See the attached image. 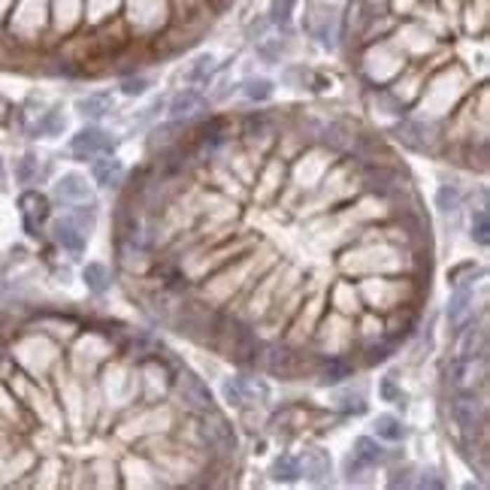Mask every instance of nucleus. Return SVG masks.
Segmentation results:
<instances>
[{"instance_id": "obj_1", "label": "nucleus", "mask_w": 490, "mask_h": 490, "mask_svg": "<svg viewBox=\"0 0 490 490\" xmlns=\"http://www.w3.org/2000/svg\"><path fill=\"white\" fill-rule=\"evenodd\" d=\"M487 376V363L484 358H460L454 367H451V384H454L457 390H475L478 384L484 381Z\"/></svg>"}, {"instance_id": "obj_2", "label": "nucleus", "mask_w": 490, "mask_h": 490, "mask_svg": "<svg viewBox=\"0 0 490 490\" xmlns=\"http://www.w3.org/2000/svg\"><path fill=\"white\" fill-rule=\"evenodd\" d=\"M451 415H454L457 427L463 430L466 436H472L484 427V406L475 397H457L454 406H451Z\"/></svg>"}, {"instance_id": "obj_3", "label": "nucleus", "mask_w": 490, "mask_h": 490, "mask_svg": "<svg viewBox=\"0 0 490 490\" xmlns=\"http://www.w3.org/2000/svg\"><path fill=\"white\" fill-rule=\"evenodd\" d=\"M115 142L97 128L82 130L79 137H73V155L76 158H97V155H112Z\"/></svg>"}, {"instance_id": "obj_4", "label": "nucleus", "mask_w": 490, "mask_h": 490, "mask_svg": "<svg viewBox=\"0 0 490 490\" xmlns=\"http://www.w3.org/2000/svg\"><path fill=\"white\" fill-rule=\"evenodd\" d=\"M200 433H203V439L215 451H221V454H233L236 451V433L224 418H206L203 427H200Z\"/></svg>"}, {"instance_id": "obj_5", "label": "nucleus", "mask_w": 490, "mask_h": 490, "mask_svg": "<svg viewBox=\"0 0 490 490\" xmlns=\"http://www.w3.org/2000/svg\"><path fill=\"white\" fill-rule=\"evenodd\" d=\"M179 393H182V400H185L188 409L203 411V415L212 411V393H209V388H206L203 381L191 376V372H185V376L179 379Z\"/></svg>"}, {"instance_id": "obj_6", "label": "nucleus", "mask_w": 490, "mask_h": 490, "mask_svg": "<svg viewBox=\"0 0 490 490\" xmlns=\"http://www.w3.org/2000/svg\"><path fill=\"white\" fill-rule=\"evenodd\" d=\"M22 212H25V227H27V233L36 236L40 224H43L46 218H49V200H46L43 194H36V191H27V194L22 197Z\"/></svg>"}, {"instance_id": "obj_7", "label": "nucleus", "mask_w": 490, "mask_h": 490, "mask_svg": "<svg viewBox=\"0 0 490 490\" xmlns=\"http://www.w3.org/2000/svg\"><path fill=\"white\" fill-rule=\"evenodd\" d=\"M381 460V448H379V442L376 439H369V436H360L358 442H354V460L348 463V472H360V469H367V466H376Z\"/></svg>"}, {"instance_id": "obj_8", "label": "nucleus", "mask_w": 490, "mask_h": 490, "mask_svg": "<svg viewBox=\"0 0 490 490\" xmlns=\"http://www.w3.org/2000/svg\"><path fill=\"white\" fill-rule=\"evenodd\" d=\"M57 197L70 200V203H88L91 200V191L85 185V179L79 172H67V176L57 182Z\"/></svg>"}, {"instance_id": "obj_9", "label": "nucleus", "mask_w": 490, "mask_h": 490, "mask_svg": "<svg viewBox=\"0 0 490 490\" xmlns=\"http://www.w3.org/2000/svg\"><path fill=\"white\" fill-rule=\"evenodd\" d=\"M469 315H472V294H469V287H460L448 303V321L451 327H463L469 321Z\"/></svg>"}, {"instance_id": "obj_10", "label": "nucleus", "mask_w": 490, "mask_h": 490, "mask_svg": "<svg viewBox=\"0 0 490 490\" xmlns=\"http://www.w3.org/2000/svg\"><path fill=\"white\" fill-rule=\"evenodd\" d=\"M55 239L67 248V252H82V248H85V236H82V230L76 227L70 218L55 221Z\"/></svg>"}, {"instance_id": "obj_11", "label": "nucleus", "mask_w": 490, "mask_h": 490, "mask_svg": "<svg viewBox=\"0 0 490 490\" xmlns=\"http://www.w3.org/2000/svg\"><path fill=\"white\" fill-rule=\"evenodd\" d=\"M91 172H94V182H97V185L109 188V185H115V182L121 179L124 167H121L118 158H100V161L91 163Z\"/></svg>"}, {"instance_id": "obj_12", "label": "nucleus", "mask_w": 490, "mask_h": 490, "mask_svg": "<svg viewBox=\"0 0 490 490\" xmlns=\"http://www.w3.org/2000/svg\"><path fill=\"white\" fill-rule=\"evenodd\" d=\"M200 107H203V94L188 88V91H182V94H176V97H172L170 115H172V118H188V115H194Z\"/></svg>"}, {"instance_id": "obj_13", "label": "nucleus", "mask_w": 490, "mask_h": 490, "mask_svg": "<svg viewBox=\"0 0 490 490\" xmlns=\"http://www.w3.org/2000/svg\"><path fill=\"white\" fill-rule=\"evenodd\" d=\"M484 348H487L484 327H469L463 342H460V358H484Z\"/></svg>"}, {"instance_id": "obj_14", "label": "nucleus", "mask_w": 490, "mask_h": 490, "mask_svg": "<svg viewBox=\"0 0 490 490\" xmlns=\"http://www.w3.org/2000/svg\"><path fill=\"white\" fill-rule=\"evenodd\" d=\"M303 466H306V475L321 482V478L330 472V457H327V451H321V448H309L303 457Z\"/></svg>"}, {"instance_id": "obj_15", "label": "nucleus", "mask_w": 490, "mask_h": 490, "mask_svg": "<svg viewBox=\"0 0 490 490\" xmlns=\"http://www.w3.org/2000/svg\"><path fill=\"white\" fill-rule=\"evenodd\" d=\"M82 278H85V285H88L94 294H103L109 287V273H107V266H103V264H88L82 270Z\"/></svg>"}, {"instance_id": "obj_16", "label": "nucleus", "mask_w": 490, "mask_h": 490, "mask_svg": "<svg viewBox=\"0 0 490 490\" xmlns=\"http://www.w3.org/2000/svg\"><path fill=\"white\" fill-rule=\"evenodd\" d=\"M303 472H300V463L291 457V454H282L273 463V478H278V482H297Z\"/></svg>"}, {"instance_id": "obj_17", "label": "nucleus", "mask_w": 490, "mask_h": 490, "mask_svg": "<svg viewBox=\"0 0 490 490\" xmlns=\"http://www.w3.org/2000/svg\"><path fill=\"white\" fill-rule=\"evenodd\" d=\"M376 433L379 439H388V442H400L402 439V424H400V418H393V415H379L376 421Z\"/></svg>"}, {"instance_id": "obj_18", "label": "nucleus", "mask_w": 490, "mask_h": 490, "mask_svg": "<svg viewBox=\"0 0 490 490\" xmlns=\"http://www.w3.org/2000/svg\"><path fill=\"white\" fill-rule=\"evenodd\" d=\"M109 107H112V97L109 94H91V97H85V100H79V109L85 112V115H107L109 112Z\"/></svg>"}, {"instance_id": "obj_19", "label": "nucleus", "mask_w": 490, "mask_h": 490, "mask_svg": "<svg viewBox=\"0 0 490 490\" xmlns=\"http://www.w3.org/2000/svg\"><path fill=\"white\" fill-rule=\"evenodd\" d=\"M245 97H252V100H270L273 97V82L270 79H248L245 82Z\"/></svg>"}, {"instance_id": "obj_20", "label": "nucleus", "mask_w": 490, "mask_h": 490, "mask_svg": "<svg viewBox=\"0 0 490 490\" xmlns=\"http://www.w3.org/2000/svg\"><path fill=\"white\" fill-rule=\"evenodd\" d=\"M472 236H475L478 245H487V243H490V215L484 212V209H482V212L475 215V221H472Z\"/></svg>"}, {"instance_id": "obj_21", "label": "nucleus", "mask_w": 490, "mask_h": 490, "mask_svg": "<svg viewBox=\"0 0 490 490\" xmlns=\"http://www.w3.org/2000/svg\"><path fill=\"white\" fill-rule=\"evenodd\" d=\"M233 381H236L239 393H243V400H245V397H261V400H266V388H264V384H257L254 379L239 376V379H233Z\"/></svg>"}, {"instance_id": "obj_22", "label": "nucleus", "mask_w": 490, "mask_h": 490, "mask_svg": "<svg viewBox=\"0 0 490 490\" xmlns=\"http://www.w3.org/2000/svg\"><path fill=\"white\" fill-rule=\"evenodd\" d=\"M294 4H297V0H273V22L275 25H287V22H291Z\"/></svg>"}, {"instance_id": "obj_23", "label": "nucleus", "mask_w": 490, "mask_h": 490, "mask_svg": "<svg viewBox=\"0 0 490 490\" xmlns=\"http://www.w3.org/2000/svg\"><path fill=\"white\" fill-rule=\"evenodd\" d=\"M388 179H390V176H388V172H384V170H379V172L372 170L369 176H367V182H369V191H376V194H390L393 188L388 185Z\"/></svg>"}, {"instance_id": "obj_24", "label": "nucleus", "mask_w": 490, "mask_h": 490, "mask_svg": "<svg viewBox=\"0 0 490 490\" xmlns=\"http://www.w3.org/2000/svg\"><path fill=\"white\" fill-rule=\"evenodd\" d=\"M351 372L348 363H342V360H333V363H327V369H324V381H342L345 376Z\"/></svg>"}, {"instance_id": "obj_25", "label": "nucleus", "mask_w": 490, "mask_h": 490, "mask_svg": "<svg viewBox=\"0 0 490 490\" xmlns=\"http://www.w3.org/2000/svg\"><path fill=\"white\" fill-rule=\"evenodd\" d=\"M457 203H460V194H457V188H442L439 191V209L442 212H451V209H457Z\"/></svg>"}, {"instance_id": "obj_26", "label": "nucleus", "mask_w": 490, "mask_h": 490, "mask_svg": "<svg viewBox=\"0 0 490 490\" xmlns=\"http://www.w3.org/2000/svg\"><path fill=\"white\" fill-rule=\"evenodd\" d=\"M221 390H224V397H227V402L230 406H243V393H239V388H236V381L233 379H224V384H221Z\"/></svg>"}, {"instance_id": "obj_27", "label": "nucleus", "mask_w": 490, "mask_h": 490, "mask_svg": "<svg viewBox=\"0 0 490 490\" xmlns=\"http://www.w3.org/2000/svg\"><path fill=\"white\" fill-rule=\"evenodd\" d=\"M275 354V358L270 360V369L273 372H285V376H287V372H291V354H287V351H273Z\"/></svg>"}, {"instance_id": "obj_28", "label": "nucleus", "mask_w": 490, "mask_h": 490, "mask_svg": "<svg viewBox=\"0 0 490 490\" xmlns=\"http://www.w3.org/2000/svg\"><path fill=\"white\" fill-rule=\"evenodd\" d=\"M212 55H203V57H200V61H197V67H194V70H191L188 76H191V79H203V76L206 73H212Z\"/></svg>"}, {"instance_id": "obj_29", "label": "nucleus", "mask_w": 490, "mask_h": 490, "mask_svg": "<svg viewBox=\"0 0 490 490\" xmlns=\"http://www.w3.org/2000/svg\"><path fill=\"white\" fill-rule=\"evenodd\" d=\"M146 85H149L146 79H128V82H121V91L133 97V94H142V91H146Z\"/></svg>"}, {"instance_id": "obj_30", "label": "nucleus", "mask_w": 490, "mask_h": 490, "mask_svg": "<svg viewBox=\"0 0 490 490\" xmlns=\"http://www.w3.org/2000/svg\"><path fill=\"white\" fill-rule=\"evenodd\" d=\"M388 351H390V345H372V348H369V363H379V360H384V358H388Z\"/></svg>"}, {"instance_id": "obj_31", "label": "nucleus", "mask_w": 490, "mask_h": 490, "mask_svg": "<svg viewBox=\"0 0 490 490\" xmlns=\"http://www.w3.org/2000/svg\"><path fill=\"white\" fill-rule=\"evenodd\" d=\"M381 397H384V400H393V397H397V388H393V379H384V384H381Z\"/></svg>"}, {"instance_id": "obj_32", "label": "nucleus", "mask_w": 490, "mask_h": 490, "mask_svg": "<svg viewBox=\"0 0 490 490\" xmlns=\"http://www.w3.org/2000/svg\"><path fill=\"white\" fill-rule=\"evenodd\" d=\"M31 170H34V158H25V163H22V179L31 176Z\"/></svg>"}, {"instance_id": "obj_33", "label": "nucleus", "mask_w": 490, "mask_h": 490, "mask_svg": "<svg viewBox=\"0 0 490 490\" xmlns=\"http://www.w3.org/2000/svg\"><path fill=\"white\" fill-rule=\"evenodd\" d=\"M421 484H424V487H442L439 478H421Z\"/></svg>"}, {"instance_id": "obj_34", "label": "nucleus", "mask_w": 490, "mask_h": 490, "mask_svg": "<svg viewBox=\"0 0 490 490\" xmlns=\"http://www.w3.org/2000/svg\"><path fill=\"white\" fill-rule=\"evenodd\" d=\"M0 167H4V163H0Z\"/></svg>"}]
</instances>
